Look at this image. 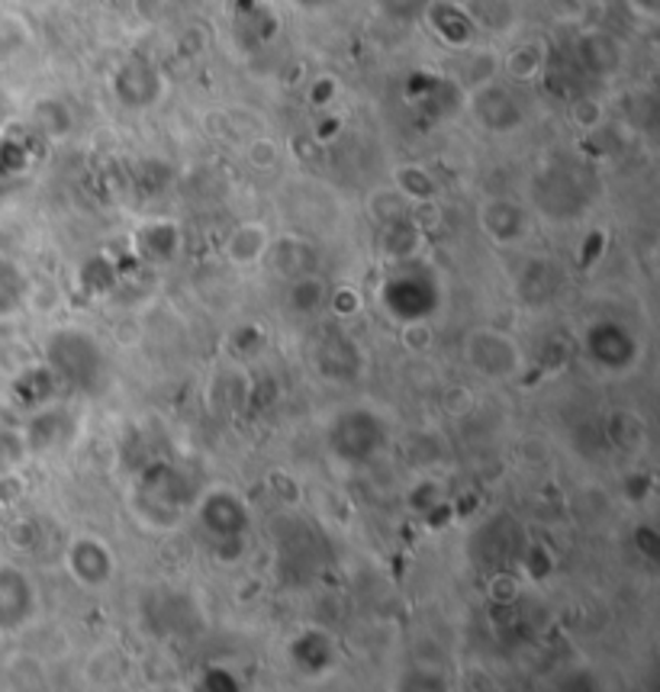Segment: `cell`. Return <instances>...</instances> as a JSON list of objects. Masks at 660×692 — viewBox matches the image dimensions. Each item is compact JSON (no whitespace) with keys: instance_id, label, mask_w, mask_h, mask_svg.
Returning <instances> with one entry per match:
<instances>
[{"instance_id":"obj_3","label":"cell","mask_w":660,"mask_h":692,"mask_svg":"<svg viewBox=\"0 0 660 692\" xmlns=\"http://www.w3.org/2000/svg\"><path fill=\"white\" fill-rule=\"evenodd\" d=\"M577 59L593 75H612L622 65V46L609 32H587L577 46Z\"/></svg>"},{"instance_id":"obj_7","label":"cell","mask_w":660,"mask_h":692,"mask_svg":"<svg viewBox=\"0 0 660 692\" xmlns=\"http://www.w3.org/2000/svg\"><path fill=\"white\" fill-rule=\"evenodd\" d=\"M297 10H303V13H319V10H332L338 0H290Z\"/></svg>"},{"instance_id":"obj_8","label":"cell","mask_w":660,"mask_h":692,"mask_svg":"<svg viewBox=\"0 0 660 692\" xmlns=\"http://www.w3.org/2000/svg\"><path fill=\"white\" fill-rule=\"evenodd\" d=\"M658 3L660 0H631V7H638L644 17H654L658 13Z\"/></svg>"},{"instance_id":"obj_2","label":"cell","mask_w":660,"mask_h":692,"mask_svg":"<svg viewBox=\"0 0 660 692\" xmlns=\"http://www.w3.org/2000/svg\"><path fill=\"white\" fill-rule=\"evenodd\" d=\"M422 17L428 20V27H432V32H435L442 42L457 46V49H461V46H471L474 36H477V27L471 23L467 10H464V7H454L449 0H432V3L425 7Z\"/></svg>"},{"instance_id":"obj_1","label":"cell","mask_w":660,"mask_h":692,"mask_svg":"<svg viewBox=\"0 0 660 692\" xmlns=\"http://www.w3.org/2000/svg\"><path fill=\"white\" fill-rule=\"evenodd\" d=\"M474 120L483 122L486 129H512L522 122V103L512 88H506L503 81H483L471 91V100H467Z\"/></svg>"},{"instance_id":"obj_4","label":"cell","mask_w":660,"mask_h":692,"mask_svg":"<svg viewBox=\"0 0 660 692\" xmlns=\"http://www.w3.org/2000/svg\"><path fill=\"white\" fill-rule=\"evenodd\" d=\"M471 23L477 32H506L515 23V3L512 0H467L464 3Z\"/></svg>"},{"instance_id":"obj_6","label":"cell","mask_w":660,"mask_h":692,"mask_svg":"<svg viewBox=\"0 0 660 692\" xmlns=\"http://www.w3.org/2000/svg\"><path fill=\"white\" fill-rule=\"evenodd\" d=\"M371 3H374V10H381L391 20H413V17L425 13V7L432 0H371Z\"/></svg>"},{"instance_id":"obj_5","label":"cell","mask_w":660,"mask_h":692,"mask_svg":"<svg viewBox=\"0 0 660 692\" xmlns=\"http://www.w3.org/2000/svg\"><path fill=\"white\" fill-rule=\"evenodd\" d=\"M541 61H544V56H541V46L525 42V46H519L515 52L506 56V61H503V71L510 75L512 81H529L532 75H539Z\"/></svg>"}]
</instances>
